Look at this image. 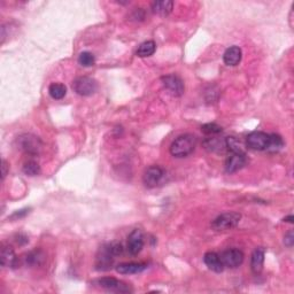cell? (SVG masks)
<instances>
[{
  "label": "cell",
  "mask_w": 294,
  "mask_h": 294,
  "mask_svg": "<svg viewBox=\"0 0 294 294\" xmlns=\"http://www.w3.org/2000/svg\"><path fill=\"white\" fill-rule=\"evenodd\" d=\"M197 137L191 133H185L174 140L170 145V153L175 158H185L193 153L197 147Z\"/></svg>",
  "instance_id": "1"
},
{
  "label": "cell",
  "mask_w": 294,
  "mask_h": 294,
  "mask_svg": "<svg viewBox=\"0 0 294 294\" xmlns=\"http://www.w3.org/2000/svg\"><path fill=\"white\" fill-rule=\"evenodd\" d=\"M240 218L241 215L239 213H235V211H227V213L218 215V216L211 222V228H213V230L215 231L231 230V229L237 227L239 222H240Z\"/></svg>",
  "instance_id": "2"
},
{
  "label": "cell",
  "mask_w": 294,
  "mask_h": 294,
  "mask_svg": "<svg viewBox=\"0 0 294 294\" xmlns=\"http://www.w3.org/2000/svg\"><path fill=\"white\" fill-rule=\"evenodd\" d=\"M16 143H18V147L21 151L30 155L38 154L43 146L42 140L37 136L31 135V133H25V135L18 137Z\"/></svg>",
  "instance_id": "3"
},
{
  "label": "cell",
  "mask_w": 294,
  "mask_h": 294,
  "mask_svg": "<svg viewBox=\"0 0 294 294\" xmlns=\"http://www.w3.org/2000/svg\"><path fill=\"white\" fill-rule=\"evenodd\" d=\"M94 285H97L100 289H104L109 292L115 293H130L132 292V289L128 284L118 280L113 277H104V278H99L93 282Z\"/></svg>",
  "instance_id": "4"
},
{
  "label": "cell",
  "mask_w": 294,
  "mask_h": 294,
  "mask_svg": "<svg viewBox=\"0 0 294 294\" xmlns=\"http://www.w3.org/2000/svg\"><path fill=\"white\" fill-rule=\"evenodd\" d=\"M73 90L76 92L77 94L83 95V97H88V95L93 94L94 92L98 90V84L93 78L88 76H81L77 77L76 80L73 82Z\"/></svg>",
  "instance_id": "5"
},
{
  "label": "cell",
  "mask_w": 294,
  "mask_h": 294,
  "mask_svg": "<svg viewBox=\"0 0 294 294\" xmlns=\"http://www.w3.org/2000/svg\"><path fill=\"white\" fill-rule=\"evenodd\" d=\"M270 135L263 131H254L249 133L246 138V146L253 151H266L269 145Z\"/></svg>",
  "instance_id": "6"
},
{
  "label": "cell",
  "mask_w": 294,
  "mask_h": 294,
  "mask_svg": "<svg viewBox=\"0 0 294 294\" xmlns=\"http://www.w3.org/2000/svg\"><path fill=\"white\" fill-rule=\"evenodd\" d=\"M163 87L172 93L174 97H180L184 94L185 87H184V82L179 76L176 74H170L167 76H163L161 78Z\"/></svg>",
  "instance_id": "7"
},
{
  "label": "cell",
  "mask_w": 294,
  "mask_h": 294,
  "mask_svg": "<svg viewBox=\"0 0 294 294\" xmlns=\"http://www.w3.org/2000/svg\"><path fill=\"white\" fill-rule=\"evenodd\" d=\"M165 177V170L159 166H151L145 170L143 176V182L147 187H156L162 182Z\"/></svg>",
  "instance_id": "8"
},
{
  "label": "cell",
  "mask_w": 294,
  "mask_h": 294,
  "mask_svg": "<svg viewBox=\"0 0 294 294\" xmlns=\"http://www.w3.org/2000/svg\"><path fill=\"white\" fill-rule=\"evenodd\" d=\"M221 256L222 262H223L224 266H228V268H237L244 262V253H242L240 249L237 248H231L224 251Z\"/></svg>",
  "instance_id": "9"
},
{
  "label": "cell",
  "mask_w": 294,
  "mask_h": 294,
  "mask_svg": "<svg viewBox=\"0 0 294 294\" xmlns=\"http://www.w3.org/2000/svg\"><path fill=\"white\" fill-rule=\"evenodd\" d=\"M113 262H114V254L112 253L111 248H109V245H107L105 247H102L100 252H99L95 266H97V270L106 271V270L112 269Z\"/></svg>",
  "instance_id": "10"
},
{
  "label": "cell",
  "mask_w": 294,
  "mask_h": 294,
  "mask_svg": "<svg viewBox=\"0 0 294 294\" xmlns=\"http://www.w3.org/2000/svg\"><path fill=\"white\" fill-rule=\"evenodd\" d=\"M144 247L143 232L135 229L128 237V252L131 255H138Z\"/></svg>",
  "instance_id": "11"
},
{
  "label": "cell",
  "mask_w": 294,
  "mask_h": 294,
  "mask_svg": "<svg viewBox=\"0 0 294 294\" xmlns=\"http://www.w3.org/2000/svg\"><path fill=\"white\" fill-rule=\"evenodd\" d=\"M246 161L245 153H232L225 162V172L228 174L237 173L246 165Z\"/></svg>",
  "instance_id": "12"
},
{
  "label": "cell",
  "mask_w": 294,
  "mask_h": 294,
  "mask_svg": "<svg viewBox=\"0 0 294 294\" xmlns=\"http://www.w3.org/2000/svg\"><path fill=\"white\" fill-rule=\"evenodd\" d=\"M145 269H147V265L142 262H126L116 266V271L121 275H133L143 272Z\"/></svg>",
  "instance_id": "13"
},
{
  "label": "cell",
  "mask_w": 294,
  "mask_h": 294,
  "mask_svg": "<svg viewBox=\"0 0 294 294\" xmlns=\"http://www.w3.org/2000/svg\"><path fill=\"white\" fill-rule=\"evenodd\" d=\"M204 262L208 268L215 272H222L224 270V265L221 256L215 252H208L204 256Z\"/></svg>",
  "instance_id": "14"
},
{
  "label": "cell",
  "mask_w": 294,
  "mask_h": 294,
  "mask_svg": "<svg viewBox=\"0 0 294 294\" xmlns=\"http://www.w3.org/2000/svg\"><path fill=\"white\" fill-rule=\"evenodd\" d=\"M265 248L259 247L256 248L252 254V260H251V268L252 271L255 273V275H259L261 273L263 269V263H265Z\"/></svg>",
  "instance_id": "15"
},
{
  "label": "cell",
  "mask_w": 294,
  "mask_h": 294,
  "mask_svg": "<svg viewBox=\"0 0 294 294\" xmlns=\"http://www.w3.org/2000/svg\"><path fill=\"white\" fill-rule=\"evenodd\" d=\"M242 52L238 46H231L223 54V61L228 66H237L241 61Z\"/></svg>",
  "instance_id": "16"
},
{
  "label": "cell",
  "mask_w": 294,
  "mask_h": 294,
  "mask_svg": "<svg viewBox=\"0 0 294 294\" xmlns=\"http://www.w3.org/2000/svg\"><path fill=\"white\" fill-rule=\"evenodd\" d=\"M1 265L2 266H11V268H15L16 263H18V258H16L14 249L12 246H2L1 248Z\"/></svg>",
  "instance_id": "17"
},
{
  "label": "cell",
  "mask_w": 294,
  "mask_h": 294,
  "mask_svg": "<svg viewBox=\"0 0 294 294\" xmlns=\"http://www.w3.org/2000/svg\"><path fill=\"white\" fill-rule=\"evenodd\" d=\"M174 2L170 0H161V1H154L152 4V11L160 16H167L173 12Z\"/></svg>",
  "instance_id": "18"
},
{
  "label": "cell",
  "mask_w": 294,
  "mask_h": 294,
  "mask_svg": "<svg viewBox=\"0 0 294 294\" xmlns=\"http://www.w3.org/2000/svg\"><path fill=\"white\" fill-rule=\"evenodd\" d=\"M204 146L207 151L210 152H223L227 149V143H225V139L221 138H208L204 142Z\"/></svg>",
  "instance_id": "19"
},
{
  "label": "cell",
  "mask_w": 294,
  "mask_h": 294,
  "mask_svg": "<svg viewBox=\"0 0 294 294\" xmlns=\"http://www.w3.org/2000/svg\"><path fill=\"white\" fill-rule=\"evenodd\" d=\"M45 261V253L42 249H33L26 256V263L29 266L42 265Z\"/></svg>",
  "instance_id": "20"
},
{
  "label": "cell",
  "mask_w": 294,
  "mask_h": 294,
  "mask_svg": "<svg viewBox=\"0 0 294 294\" xmlns=\"http://www.w3.org/2000/svg\"><path fill=\"white\" fill-rule=\"evenodd\" d=\"M156 51V44L153 40H147L140 44V46L137 50V56L140 58H147L151 57L155 53Z\"/></svg>",
  "instance_id": "21"
},
{
  "label": "cell",
  "mask_w": 294,
  "mask_h": 294,
  "mask_svg": "<svg viewBox=\"0 0 294 294\" xmlns=\"http://www.w3.org/2000/svg\"><path fill=\"white\" fill-rule=\"evenodd\" d=\"M49 93L53 99H56V100H60V99L64 98V95L67 94L66 85H63L62 83L51 84L49 88Z\"/></svg>",
  "instance_id": "22"
},
{
  "label": "cell",
  "mask_w": 294,
  "mask_h": 294,
  "mask_svg": "<svg viewBox=\"0 0 294 294\" xmlns=\"http://www.w3.org/2000/svg\"><path fill=\"white\" fill-rule=\"evenodd\" d=\"M283 146H284V140L282 137L279 135H276V133L270 135L269 145H268V148H266V151L270 153H276L280 151V149L283 148Z\"/></svg>",
  "instance_id": "23"
},
{
  "label": "cell",
  "mask_w": 294,
  "mask_h": 294,
  "mask_svg": "<svg viewBox=\"0 0 294 294\" xmlns=\"http://www.w3.org/2000/svg\"><path fill=\"white\" fill-rule=\"evenodd\" d=\"M23 173L27 176H37L40 174V167L36 161H28L23 166Z\"/></svg>",
  "instance_id": "24"
},
{
  "label": "cell",
  "mask_w": 294,
  "mask_h": 294,
  "mask_svg": "<svg viewBox=\"0 0 294 294\" xmlns=\"http://www.w3.org/2000/svg\"><path fill=\"white\" fill-rule=\"evenodd\" d=\"M78 62L83 67H92L95 62L94 56L90 52H83L78 57Z\"/></svg>",
  "instance_id": "25"
},
{
  "label": "cell",
  "mask_w": 294,
  "mask_h": 294,
  "mask_svg": "<svg viewBox=\"0 0 294 294\" xmlns=\"http://www.w3.org/2000/svg\"><path fill=\"white\" fill-rule=\"evenodd\" d=\"M201 131L206 133V135L215 136L222 132V128L220 125H217L216 123H207V124L201 126Z\"/></svg>",
  "instance_id": "26"
},
{
  "label": "cell",
  "mask_w": 294,
  "mask_h": 294,
  "mask_svg": "<svg viewBox=\"0 0 294 294\" xmlns=\"http://www.w3.org/2000/svg\"><path fill=\"white\" fill-rule=\"evenodd\" d=\"M109 248L114 256H118L123 253V246L119 244V242H113V244H109Z\"/></svg>",
  "instance_id": "27"
},
{
  "label": "cell",
  "mask_w": 294,
  "mask_h": 294,
  "mask_svg": "<svg viewBox=\"0 0 294 294\" xmlns=\"http://www.w3.org/2000/svg\"><path fill=\"white\" fill-rule=\"evenodd\" d=\"M284 244H285L287 247H292L294 244V234L293 231L291 230L285 235V238H284Z\"/></svg>",
  "instance_id": "28"
},
{
  "label": "cell",
  "mask_w": 294,
  "mask_h": 294,
  "mask_svg": "<svg viewBox=\"0 0 294 294\" xmlns=\"http://www.w3.org/2000/svg\"><path fill=\"white\" fill-rule=\"evenodd\" d=\"M29 210H30V208H25V209H21V210L15 211V213L13 214L12 216H11V218H12V220H18V218L25 217L26 215H28V214H29Z\"/></svg>",
  "instance_id": "29"
},
{
  "label": "cell",
  "mask_w": 294,
  "mask_h": 294,
  "mask_svg": "<svg viewBox=\"0 0 294 294\" xmlns=\"http://www.w3.org/2000/svg\"><path fill=\"white\" fill-rule=\"evenodd\" d=\"M1 178H2V180L5 179V177H6V175H7V172H8V168H9V166H8V163L6 162V160H2L1 161Z\"/></svg>",
  "instance_id": "30"
},
{
  "label": "cell",
  "mask_w": 294,
  "mask_h": 294,
  "mask_svg": "<svg viewBox=\"0 0 294 294\" xmlns=\"http://www.w3.org/2000/svg\"><path fill=\"white\" fill-rule=\"evenodd\" d=\"M284 221H285V222H289V223H293L294 217L292 216V215H290V216H287V217L284 218Z\"/></svg>",
  "instance_id": "31"
}]
</instances>
